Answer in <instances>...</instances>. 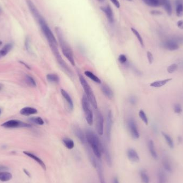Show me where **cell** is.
Instances as JSON below:
<instances>
[{"label":"cell","instance_id":"cell-1","mask_svg":"<svg viewBox=\"0 0 183 183\" xmlns=\"http://www.w3.org/2000/svg\"><path fill=\"white\" fill-rule=\"evenodd\" d=\"M85 135L86 141L92 149L93 154L97 159H101L103 151V143L101 142L98 136L92 130H86Z\"/></svg>","mask_w":183,"mask_h":183},{"label":"cell","instance_id":"cell-2","mask_svg":"<svg viewBox=\"0 0 183 183\" xmlns=\"http://www.w3.org/2000/svg\"><path fill=\"white\" fill-rule=\"evenodd\" d=\"M55 32H56L59 44L60 45L62 53L64 56L68 59V60L71 64L72 65H75L74 56L71 48L69 46L68 43L66 42V40L64 37L63 33L60 27H55Z\"/></svg>","mask_w":183,"mask_h":183},{"label":"cell","instance_id":"cell-3","mask_svg":"<svg viewBox=\"0 0 183 183\" xmlns=\"http://www.w3.org/2000/svg\"><path fill=\"white\" fill-rule=\"evenodd\" d=\"M37 22L39 24L41 31L48 41L49 47H57L58 43L57 40L43 16L39 19Z\"/></svg>","mask_w":183,"mask_h":183},{"label":"cell","instance_id":"cell-4","mask_svg":"<svg viewBox=\"0 0 183 183\" xmlns=\"http://www.w3.org/2000/svg\"><path fill=\"white\" fill-rule=\"evenodd\" d=\"M79 79L80 84L85 91V95L87 96L90 104H92L94 108L96 109H98V103L93 90L90 87V85L88 84L86 80L84 77H83L82 74H79Z\"/></svg>","mask_w":183,"mask_h":183},{"label":"cell","instance_id":"cell-5","mask_svg":"<svg viewBox=\"0 0 183 183\" xmlns=\"http://www.w3.org/2000/svg\"><path fill=\"white\" fill-rule=\"evenodd\" d=\"M90 102L85 94L82 98V106L84 112L85 119L89 125H92L93 123V114L90 107Z\"/></svg>","mask_w":183,"mask_h":183},{"label":"cell","instance_id":"cell-6","mask_svg":"<svg viewBox=\"0 0 183 183\" xmlns=\"http://www.w3.org/2000/svg\"><path fill=\"white\" fill-rule=\"evenodd\" d=\"M51 49L52 53H53L55 57L56 61H57L60 66H61L62 69L65 72L66 74L69 75L70 77H71L73 74L71 70L70 69V68L65 63V62L64 61L63 59H62L61 54L59 52L57 47H51Z\"/></svg>","mask_w":183,"mask_h":183},{"label":"cell","instance_id":"cell-7","mask_svg":"<svg viewBox=\"0 0 183 183\" xmlns=\"http://www.w3.org/2000/svg\"><path fill=\"white\" fill-rule=\"evenodd\" d=\"M1 126L7 129H14L21 127H31V125L19 120H11L3 123L1 125Z\"/></svg>","mask_w":183,"mask_h":183},{"label":"cell","instance_id":"cell-8","mask_svg":"<svg viewBox=\"0 0 183 183\" xmlns=\"http://www.w3.org/2000/svg\"><path fill=\"white\" fill-rule=\"evenodd\" d=\"M127 127L129 132L133 139H138L140 137V133L135 120L133 118H130L127 121Z\"/></svg>","mask_w":183,"mask_h":183},{"label":"cell","instance_id":"cell-9","mask_svg":"<svg viewBox=\"0 0 183 183\" xmlns=\"http://www.w3.org/2000/svg\"><path fill=\"white\" fill-rule=\"evenodd\" d=\"M96 127L98 134L103 135L104 132V116L100 111L96 112Z\"/></svg>","mask_w":183,"mask_h":183},{"label":"cell","instance_id":"cell-10","mask_svg":"<svg viewBox=\"0 0 183 183\" xmlns=\"http://www.w3.org/2000/svg\"><path fill=\"white\" fill-rule=\"evenodd\" d=\"M112 114L110 110L108 112L107 116L106 128V136L107 139L110 141L111 139V133H112V127L113 124L112 120Z\"/></svg>","mask_w":183,"mask_h":183},{"label":"cell","instance_id":"cell-11","mask_svg":"<svg viewBox=\"0 0 183 183\" xmlns=\"http://www.w3.org/2000/svg\"><path fill=\"white\" fill-rule=\"evenodd\" d=\"M162 47L163 48L170 51H175L178 50L179 48V45L175 40L171 37L167 40H165L162 43Z\"/></svg>","mask_w":183,"mask_h":183},{"label":"cell","instance_id":"cell-12","mask_svg":"<svg viewBox=\"0 0 183 183\" xmlns=\"http://www.w3.org/2000/svg\"><path fill=\"white\" fill-rule=\"evenodd\" d=\"M26 2L29 10L32 13V16H33L35 19L37 21L39 19L43 16L41 15L39 11L38 10L37 8L31 0H26Z\"/></svg>","mask_w":183,"mask_h":183},{"label":"cell","instance_id":"cell-13","mask_svg":"<svg viewBox=\"0 0 183 183\" xmlns=\"http://www.w3.org/2000/svg\"><path fill=\"white\" fill-rule=\"evenodd\" d=\"M100 9L105 13L109 23L112 24L114 21V13L111 7L109 5H107L106 7H101Z\"/></svg>","mask_w":183,"mask_h":183},{"label":"cell","instance_id":"cell-14","mask_svg":"<svg viewBox=\"0 0 183 183\" xmlns=\"http://www.w3.org/2000/svg\"><path fill=\"white\" fill-rule=\"evenodd\" d=\"M162 165L165 172L169 173H173V164L170 159L167 157H165L162 159Z\"/></svg>","mask_w":183,"mask_h":183},{"label":"cell","instance_id":"cell-15","mask_svg":"<svg viewBox=\"0 0 183 183\" xmlns=\"http://www.w3.org/2000/svg\"><path fill=\"white\" fill-rule=\"evenodd\" d=\"M127 156L131 162H138L140 160L139 155L134 149H129L127 151Z\"/></svg>","mask_w":183,"mask_h":183},{"label":"cell","instance_id":"cell-16","mask_svg":"<svg viewBox=\"0 0 183 183\" xmlns=\"http://www.w3.org/2000/svg\"><path fill=\"white\" fill-rule=\"evenodd\" d=\"M23 153H24V154H25L27 157H29L30 158H31L32 159H34L35 161L37 162V163L42 167L43 170H46V166L45 163L39 157H37V155H35L33 153L29 152V151H23Z\"/></svg>","mask_w":183,"mask_h":183},{"label":"cell","instance_id":"cell-17","mask_svg":"<svg viewBox=\"0 0 183 183\" xmlns=\"http://www.w3.org/2000/svg\"><path fill=\"white\" fill-rule=\"evenodd\" d=\"M102 153H104L105 155V158L106 160L107 163L110 167H111L112 165V156L110 153L109 151V148L106 143H103V151Z\"/></svg>","mask_w":183,"mask_h":183},{"label":"cell","instance_id":"cell-18","mask_svg":"<svg viewBox=\"0 0 183 183\" xmlns=\"http://www.w3.org/2000/svg\"><path fill=\"white\" fill-rule=\"evenodd\" d=\"M96 169H97V172L98 174V178L100 183H106L104 176V168L102 167V162L100 159H98V163Z\"/></svg>","mask_w":183,"mask_h":183},{"label":"cell","instance_id":"cell-19","mask_svg":"<svg viewBox=\"0 0 183 183\" xmlns=\"http://www.w3.org/2000/svg\"><path fill=\"white\" fill-rule=\"evenodd\" d=\"M73 131H74L75 135L77 137V138L82 143L85 144L86 143L87 141H86V135L82 132V130L79 127H76V126L74 127Z\"/></svg>","mask_w":183,"mask_h":183},{"label":"cell","instance_id":"cell-20","mask_svg":"<svg viewBox=\"0 0 183 183\" xmlns=\"http://www.w3.org/2000/svg\"><path fill=\"white\" fill-rule=\"evenodd\" d=\"M101 90L104 96H106L107 98L112 99L113 98L114 93L112 89L109 87L108 85L106 84L102 85L101 87Z\"/></svg>","mask_w":183,"mask_h":183},{"label":"cell","instance_id":"cell-21","mask_svg":"<svg viewBox=\"0 0 183 183\" xmlns=\"http://www.w3.org/2000/svg\"><path fill=\"white\" fill-rule=\"evenodd\" d=\"M148 147L149 151L153 159H158V154L157 153V149L155 146V144L153 141L150 140L148 143Z\"/></svg>","mask_w":183,"mask_h":183},{"label":"cell","instance_id":"cell-22","mask_svg":"<svg viewBox=\"0 0 183 183\" xmlns=\"http://www.w3.org/2000/svg\"><path fill=\"white\" fill-rule=\"evenodd\" d=\"M168 179L166 172L159 170L157 173V183H168Z\"/></svg>","mask_w":183,"mask_h":183},{"label":"cell","instance_id":"cell-23","mask_svg":"<svg viewBox=\"0 0 183 183\" xmlns=\"http://www.w3.org/2000/svg\"><path fill=\"white\" fill-rule=\"evenodd\" d=\"M37 109L31 107H26L21 110V114L24 116H30L37 114Z\"/></svg>","mask_w":183,"mask_h":183},{"label":"cell","instance_id":"cell-24","mask_svg":"<svg viewBox=\"0 0 183 183\" xmlns=\"http://www.w3.org/2000/svg\"><path fill=\"white\" fill-rule=\"evenodd\" d=\"M143 2L151 7H158L162 6L165 2V0H142Z\"/></svg>","mask_w":183,"mask_h":183},{"label":"cell","instance_id":"cell-25","mask_svg":"<svg viewBox=\"0 0 183 183\" xmlns=\"http://www.w3.org/2000/svg\"><path fill=\"white\" fill-rule=\"evenodd\" d=\"M61 93L62 96H63L64 98L66 100L67 103L68 104L69 108L72 110L73 109V103L72 100L71 98L69 95L68 93L66 92V90H64L63 89H62L61 90Z\"/></svg>","mask_w":183,"mask_h":183},{"label":"cell","instance_id":"cell-26","mask_svg":"<svg viewBox=\"0 0 183 183\" xmlns=\"http://www.w3.org/2000/svg\"><path fill=\"white\" fill-rule=\"evenodd\" d=\"M176 15L181 17L183 16V0H176Z\"/></svg>","mask_w":183,"mask_h":183},{"label":"cell","instance_id":"cell-27","mask_svg":"<svg viewBox=\"0 0 183 183\" xmlns=\"http://www.w3.org/2000/svg\"><path fill=\"white\" fill-rule=\"evenodd\" d=\"M172 80L171 78H168L162 80H159V81H155L154 82H151L150 84V86L152 87L159 88L161 87L162 86L166 85L167 83L170 82Z\"/></svg>","mask_w":183,"mask_h":183},{"label":"cell","instance_id":"cell-28","mask_svg":"<svg viewBox=\"0 0 183 183\" xmlns=\"http://www.w3.org/2000/svg\"><path fill=\"white\" fill-rule=\"evenodd\" d=\"M13 48V45L11 43H9L6 44L2 49L0 50V56L1 57L3 56H5L8 54L11 50Z\"/></svg>","mask_w":183,"mask_h":183},{"label":"cell","instance_id":"cell-29","mask_svg":"<svg viewBox=\"0 0 183 183\" xmlns=\"http://www.w3.org/2000/svg\"><path fill=\"white\" fill-rule=\"evenodd\" d=\"M162 134L168 146L170 147V148H173L175 145H174V142L173 140V138H171L168 134L164 132H162Z\"/></svg>","mask_w":183,"mask_h":183},{"label":"cell","instance_id":"cell-30","mask_svg":"<svg viewBox=\"0 0 183 183\" xmlns=\"http://www.w3.org/2000/svg\"><path fill=\"white\" fill-rule=\"evenodd\" d=\"M140 176L143 183H150V178L146 170L143 169L140 171Z\"/></svg>","mask_w":183,"mask_h":183},{"label":"cell","instance_id":"cell-31","mask_svg":"<svg viewBox=\"0 0 183 183\" xmlns=\"http://www.w3.org/2000/svg\"><path fill=\"white\" fill-rule=\"evenodd\" d=\"M12 177L11 173L7 171H0V181L2 182H8Z\"/></svg>","mask_w":183,"mask_h":183},{"label":"cell","instance_id":"cell-32","mask_svg":"<svg viewBox=\"0 0 183 183\" xmlns=\"http://www.w3.org/2000/svg\"><path fill=\"white\" fill-rule=\"evenodd\" d=\"M46 78L49 82L52 83H59L60 82V77L57 74L49 73L47 75Z\"/></svg>","mask_w":183,"mask_h":183},{"label":"cell","instance_id":"cell-33","mask_svg":"<svg viewBox=\"0 0 183 183\" xmlns=\"http://www.w3.org/2000/svg\"><path fill=\"white\" fill-rule=\"evenodd\" d=\"M84 74L88 77L90 79L93 80V82H96L98 84H101V81L100 79H99L98 77H97L96 76L95 74H94L93 73H92V72L90 71H86L84 72Z\"/></svg>","mask_w":183,"mask_h":183},{"label":"cell","instance_id":"cell-34","mask_svg":"<svg viewBox=\"0 0 183 183\" xmlns=\"http://www.w3.org/2000/svg\"><path fill=\"white\" fill-rule=\"evenodd\" d=\"M162 6L163 7V8L165 9L166 12L168 13V15L169 16H171L172 15L173 9H172V7H171V4L170 3V0H165V2Z\"/></svg>","mask_w":183,"mask_h":183},{"label":"cell","instance_id":"cell-35","mask_svg":"<svg viewBox=\"0 0 183 183\" xmlns=\"http://www.w3.org/2000/svg\"><path fill=\"white\" fill-rule=\"evenodd\" d=\"M64 146L69 149H72L74 147V141L72 140L71 139L68 138H65L62 140Z\"/></svg>","mask_w":183,"mask_h":183},{"label":"cell","instance_id":"cell-36","mask_svg":"<svg viewBox=\"0 0 183 183\" xmlns=\"http://www.w3.org/2000/svg\"><path fill=\"white\" fill-rule=\"evenodd\" d=\"M25 81H26L27 84L31 87H35L37 86V83H36L35 80L31 76L26 75L25 76Z\"/></svg>","mask_w":183,"mask_h":183},{"label":"cell","instance_id":"cell-37","mask_svg":"<svg viewBox=\"0 0 183 183\" xmlns=\"http://www.w3.org/2000/svg\"><path fill=\"white\" fill-rule=\"evenodd\" d=\"M131 29V31H132V32H133V33L135 35V37L137 38V39H138V41H139V42L140 43L141 46L143 47H144L143 40L142 37H141V35H140V33L138 32V31H137V29H134V28H132V27Z\"/></svg>","mask_w":183,"mask_h":183},{"label":"cell","instance_id":"cell-38","mask_svg":"<svg viewBox=\"0 0 183 183\" xmlns=\"http://www.w3.org/2000/svg\"><path fill=\"white\" fill-rule=\"evenodd\" d=\"M31 122L39 125H43L44 124V121L43 118L40 117H32L29 119Z\"/></svg>","mask_w":183,"mask_h":183},{"label":"cell","instance_id":"cell-39","mask_svg":"<svg viewBox=\"0 0 183 183\" xmlns=\"http://www.w3.org/2000/svg\"><path fill=\"white\" fill-rule=\"evenodd\" d=\"M139 116L141 120L143 121V123L145 124H148V118L147 116L146 115V113L143 110H140L139 112Z\"/></svg>","mask_w":183,"mask_h":183},{"label":"cell","instance_id":"cell-40","mask_svg":"<svg viewBox=\"0 0 183 183\" xmlns=\"http://www.w3.org/2000/svg\"><path fill=\"white\" fill-rule=\"evenodd\" d=\"M178 64H172L167 68V71L169 73H173V72L176 71L178 69Z\"/></svg>","mask_w":183,"mask_h":183},{"label":"cell","instance_id":"cell-41","mask_svg":"<svg viewBox=\"0 0 183 183\" xmlns=\"http://www.w3.org/2000/svg\"><path fill=\"white\" fill-rule=\"evenodd\" d=\"M173 111L177 114H180L182 112V107L179 104H176L173 106Z\"/></svg>","mask_w":183,"mask_h":183},{"label":"cell","instance_id":"cell-42","mask_svg":"<svg viewBox=\"0 0 183 183\" xmlns=\"http://www.w3.org/2000/svg\"><path fill=\"white\" fill-rule=\"evenodd\" d=\"M118 61L120 62V63L122 64H125L127 63V59L126 56L124 54H121L120 56H118Z\"/></svg>","mask_w":183,"mask_h":183},{"label":"cell","instance_id":"cell-43","mask_svg":"<svg viewBox=\"0 0 183 183\" xmlns=\"http://www.w3.org/2000/svg\"><path fill=\"white\" fill-rule=\"evenodd\" d=\"M173 39L175 40L177 43H178V44H181V43H183V36H181V35H175L174 37H173Z\"/></svg>","mask_w":183,"mask_h":183},{"label":"cell","instance_id":"cell-44","mask_svg":"<svg viewBox=\"0 0 183 183\" xmlns=\"http://www.w3.org/2000/svg\"><path fill=\"white\" fill-rule=\"evenodd\" d=\"M147 57L149 63L150 64L153 63V61H154V57H153V54L151 52H150L149 51L147 52Z\"/></svg>","mask_w":183,"mask_h":183},{"label":"cell","instance_id":"cell-45","mask_svg":"<svg viewBox=\"0 0 183 183\" xmlns=\"http://www.w3.org/2000/svg\"><path fill=\"white\" fill-rule=\"evenodd\" d=\"M129 101H130V104H132L133 105H135L137 102V99L135 96H132L129 98Z\"/></svg>","mask_w":183,"mask_h":183},{"label":"cell","instance_id":"cell-46","mask_svg":"<svg viewBox=\"0 0 183 183\" xmlns=\"http://www.w3.org/2000/svg\"><path fill=\"white\" fill-rule=\"evenodd\" d=\"M25 48L26 49L27 51H29V49H30V45H29V39L28 38L26 39L25 40Z\"/></svg>","mask_w":183,"mask_h":183},{"label":"cell","instance_id":"cell-47","mask_svg":"<svg viewBox=\"0 0 183 183\" xmlns=\"http://www.w3.org/2000/svg\"><path fill=\"white\" fill-rule=\"evenodd\" d=\"M151 13L152 15H154V16H159V15H162V12L161 11L157 10L151 11Z\"/></svg>","mask_w":183,"mask_h":183},{"label":"cell","instance_id":"cell-48","mask_svg":"<svg viewBox=\"0 0 183 183\" xmlns=\"http://www.w3.org/2000/svg\"><path fill=\"white\" fill-rule=\"evenodd\" d=\"M110 1L115 5V7H116V8H120V2L118 1V0H110Z\"/></svg>","mask_w":183,"mask_h":183},{"label":"cell","instance_id":"cell-49","mask_svg":"<svg viewBox=\"0 0 183 183\" xmlns=\"http://www.w3.org/2000/svg\"><path fill=\"white\" fill-rule=\"evenodd\" d=\"M177 26L178 28L183 29V21H179L177 22Z\"/></svg>","mask_w":183,"mask_h":183},{"label":"cell","instance_id":"cell-50","mask_svg":"<svg viewBox=\"0 0 183 183\" xmlns=\"http://www.w3.org/2000/svg\"><path fill=\"white\" fill-rule=\"evenodd\" d=\"M9 170V168L5 166H0V171H5Z\"/></svg>","mask_w":183,"mask_h":183},{"label":"cell","instance_id":"cell-51","mask_svg":"<svg viewBox=\"0 0 183 183\" xmlns=\"http://www.w3.org/2000/svg\"><path fill=\"white\" fill-rule=\"evenodd\" d=\"M19 62H20L21 64L24 65V66H25V67H26V68H27V69L31 70V67H30V66H29L26 63H25V62H23V61H20Z\"/></svg>","mask_w":183,"mask_h":183},{"label":"cell","instance_id":"cell-52","mask_svg":"<svg viewBox=\"0 0 183 183\" xmlns=\"http://www.w3.org/2000/svg\"><path fill=\"white\" fill-rule=\"evenodd\" d=\"M112 183H120V181L118 180V178H117V177H114Z\"/></svg>","mask_w":183,"mask_h":183},{"label":"cell","instance_id":"cell-53","mask_svg":"<svg viewBox=\"0 0 183 183\" xmlns=\"http://www.w3.org/2000/svg\"><path fill=\"white\" fill-rule=\"evenodd\" d=\"M24 172L26 173V175L27 176H29V177H31V176H30V173H29V172L27 170H26V169H24Z\"/></svg>","mask_w":183,"mask_h":183},{"label":"cell","instance_id":"cell-54","mask_svg":"<svg viewBox=\"0 0 183 183\" xmlns=\"http://www.w3.org/2000/svg\"><path fill=\"white\" fill-rule=\"evenodd\" d=\"M3 88V85L2 84H0V90H1Z\"/></svg>","mask_w":183,"mask_h":183},{"label":"cell","instance_id":"cell-55","mask_svg":"<svg viewBox=\"0 0 183 183\" xmlns=\"http://www.w3.org/2000/svg\"><path fill=\"white\" fill-rule=\"evenodd\" d=\"M100 2H103L104 0H98Z\"/></svg>","mask_w":183,"mask_h":183},{"label":"cell","instance_id":"cell-56","mask_svg":"<svg viewBox=\"0 0 183 183\" xmlns=\"http://www.w3.org/2000/svg\"><path fill=\"white\" fill-rule=\"evenodd\" d=\"M2 41H0V46L2 45Z\"/></svg>","mask_w":183,"mask_h":183},{"label":"cell","instance_id":"cell-57","mask_svg":"<svg viewBox=\"0 0 183 183\" xmlns=\"http://www.w3.org/2000/svg\"><path fill=\"white\" fill-rule=\"evenodd\" d=\"M2 12V9H1V8H0V13Z\"/></svg>","mask_w":183,"mask_h":183},{"label":"cell","instance_id":"cell-58","mask_svg":"<svg viewBox=\"0 0 183 183\" xmlns=\"http://www.w3.org/2000/svg\"><path fill=\"white\" fill-rule=\"evenodd\" d=\"M1 110L0 109V115H1Z\"/></svg>","mask_w":183,"mask_h":183},{"label":"cell","instance_id":"cell-59","mask_svg":"<svg viewBox=\"0 0 183 183\" xmlns=\"http://www.w3.org/2000/svg\"><path fill=\"white\" fill-rule=\"evenodd\" d=\"M127 1H132V0H127Z\"/></svg>","mask_w":183,"mask_h":183},{"label":"cell","instance_id":"cell-60","mask_svg":"<svg viewBox=\"0 0 183 183\" xmlns=\"http://www.w3.org/2000/svg\"><path fill=\"white\" fill-rule=\"evenodd\" d=\"M0 58H1V56H0Z\"/></svg>","mask_w":183,"mask_h":183}]
</instances>
